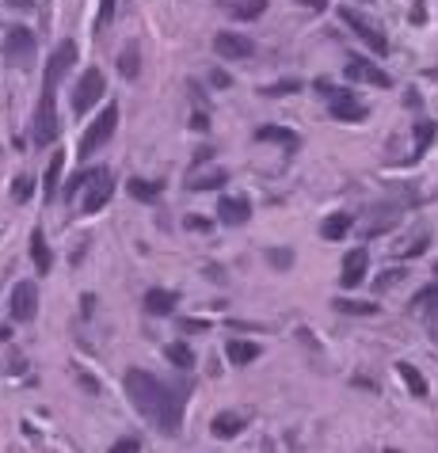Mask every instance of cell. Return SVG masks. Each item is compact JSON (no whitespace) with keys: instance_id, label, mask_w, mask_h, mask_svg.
<instances>
[{"instance_id":"1","label":"cell","mask_w":438,"mask_h":453,"mask_svg":"<svg viewBox=\"0 0 438 453\" xmlns=\"http://www.w3.org/2000/svg\"><path fill=\"white\" fill-rule=\"evenodd\" d=\"M126 392L134 407L145 419H152L164 434H179L183 427V396L168 389L157 373H145V370H126Z\"/></svg>"},{"instance_id":"2","label":"cell","mask_w":438,"mask_h":453,"mask_svg":"<svg viewBox=\"0 0 438 453\" xmlns=\"http://www.w3.org/2000/svg\"><path fill=\"white\" fill-rule=\"evenodd\" d=\"M115 126H118V103H107L100 115L92 118V123H88V130L80 134V157H88V152H95L100 145H107V141L115 137Z\"/></svg>"},{"instance_id":"3","label":"cell","mask_w":438,"mask_h":453,"mask_svg":"<svg viewBox=\"0 0 438 453\" xmlns=\"http://www.w3.org/2000/svg\"><path fill=\"white\" fill-rule=\"evenodd\" d=\"M53 137H58V103H53V88H42L35 110V145H53Z\"/></svg>"},{"instance_id":"4","label":"cell","mask_w":438,"mask_h":453,"mask_svg":"<svg viewBox=\"0 0 438 453\" xmlns=\"http://www.w3.org/2000/svg\"><path fill=\"white\" fill-rule=\"evenodd\" d=\"M88 191H84V214H100V209L107 206V198L115 194V179L107 168H92L88 172Z\"/></svg>"},{"instance_id":"5","label":"cell","mask_w":438,"mask_h":453,"mask_svg":"<svg viewBox=\"0 0 438 453\" xmlns=\"http://www.w3.org/2000/svg\"><path fill=\"white\" fill-rule=\"evenodd\" d=\"M76 65V42L73 38H65V42H58L53 46V53H50V61H46V76H42V88H58L61 80H65V73H69Z\"/></svg>"},{"instance_id":"6","label":"cell","mask_w":438,"mask_h":453,"mask_svg":"<svg viewBox=\"0 0 438 453\" xmlns=\"http://www.w3.org/2000/svg\"><path fill=\"white\" fill-rule=\"evenodd\" d=\"M339 19H343V24H347L350 31H355V35H358V38H363V42H366V46H370V50H374V53H377V58H381V53H385V50H389V38H385V35H381V31H377L374 24H370V19H363V16H358V12H355V8H339Z\"/></svg>"},{"instance_id":"7","label":"cell","mask_w":438,"mask_h":453,"mask_svg":"<svg viewBox=\"0 0 438 453\" xmlns=\"http://www.w3.org/2000/svg\"><path fill=\"white\" fill-rule=\"evenodd\" d=\"M35 31L31 27H12L4 35V58L12 61V65H27L31 58H35Z\"/></svg>"},{"instance_id":"8","label":"cell","mask_w":438,"mask_h":453,"mask_svg":"<svg viewBox=\"0 0 438 453\" xmlns=\"http://www.w3.org/2000/svg\"><path fill=\"white\" fill-rule=\"evenodd\" d=\"M214 53L217 58H225V61H244L256 53V42L244 38V35H236V31H217L214 35Z\"/></svg>"},{"instance_id":"9","label":"cell","mask_w":438,"mask_h":453,"mask_svg":"<svg viewBox=\"0 0 438 453\" xmlns=\"http://www.w3.org/2000/svg\"><path fill=\"white\" fill-rule=\"evenodd\" d=\"M347 80H355V84H370V88H392V76L385 69H377L370 58H350L347 61Z\"/></svg>"},{"instance_id":"10","label":"cell","mask_w":438,"mask_h":453,"mask_svg":"<svg viewBox=\"0 0 438 453\" xmlns=\"http://www.w3.org/2000/svg\"><path fill=\"white\" fill-rule=\"evenodd\" d=\"M100 95H103V73L100 69H84L80 84H76V92H73V110H76V115L92 110V103Z\"/></svg>"},{"instance_id":"11","label":"cell","mask_w":438,"mask_h":453,"mask_svg":"<svg viewBox=\"0 0 438 453\" xmlns=\"http://www.w3.org/2000/svg\"><path fill=\"white\" fill-rule=\"evenodd\" d=\"M366 115H370V110H366V103H358L355 92L335 88V95H332V118H339V123H363Z\"/></svg>"},{"instance_id":"12","label":"cell","mask_w":438,"mask_h":453,"mask_svg":"<svg viewBox=\"0 0 438 453\" xmlns=\"http://www.w3.org/2000/svg\"><path fill=\"white\" fill-rule=\"evenodd\" d=\"M366 271H370V256H366V248H350L347 256H343V274H339L343 290H355V286L366 278Z\"/></svg>"},{"instance_id":"13","label":"cell","mask_w":438,"mask_h":453,"mask_svg":"<svg viewBox=\"0 0 438 453\" xmlns=\"http://www.w3.org/2000/svg\"><path fill=\"white\" fill-rule=\"evenodd\" d=\"M38 313V290H35V282H19L16 290H12V316L16 320H35Z\"/></svg>"},{"instance_id":"14","label":"cell","mask_w":438,"mask_h":453,"mask_svg":"<svg viewBox=\"0 0 438 453\" xmlns=\"http://www.w3.org/2000/svg\"><path fill=\"white\" fill-rule=\"evenodd\" d=\"M217 217H221L225 225H244V221L251 217L248 198H233V194H225L221 202H217Z\"/></svg>"},{"instance_id":"15","label":"cell","mask_w":438,"mask_h":453,"mask_svg":"<svg viewBox=\"0 0 438 453\" xmlns=\"http://www.w3.org/2000/svg\"><path fill=\"white\" fill-rule=\"evenodd\" d=\"M31 259H35V271L38 274H50L53 271V256H50V244H46V236H42V229L31 233Z\"/></svg>"},{"instance_id":"16","label":"cell","mask_w":438,"mask_h":453,"mask_svg":"<svg viewBox=\"0 0 438 453\" xmlns=\"http://www.w3.org/2000/svg\"><path fill=\"white\" fill-rule=\"evenodd\" d=\"M210 430H214V438H236L240 430H244V415H236V412H217L214 423H210Z\"/></svg>"},{"instance_id":"17","label":"cell","mask_w":438,"mask_h":453,"mask_svg":"<svg viewBox=\"0 0 438 453\" xmlns=\"http://www.w3.org/2000/svg\"><path fill=\"white\" fill-rule=\"evenodd\" d=\"M221 8L236 19H259L267 12V0H221Z\"/></svg>"},{"instance_id":"18","label":"cell","mask_w":438,"mask_h":453,"mask_svg":"<svg viewBox=\"0 0 438 453\" xmlns=\"http://www.w3.org/2000/svg\"><path fill=\"white\" fill-rule=\"evenodd\" d=\"M145 313L149 316H168V313H175V293H168V290H149L145 293Z\"/></svg>"},{"instance_id":"19","label":"cell","mask_w":438,"mask_h":453,"mask_svg":"<svg viewBox=\"0 0 438 453\" xmlns=\"http://www.w3.org/2000/svg\"><path fill=\"white\" fill-rule=\"evenodd\" d=\"M225 355L233 366H248V362L259 358V343H248V339H233V343L225 347Z\"/></svg>"},{"instance_id":"20","label":"cell","mask_w":438,"mask_h":453,"mask_svg":"<svg viewBox=\"0 0 438 453\" xmlns=\"http://www.w3.org/2000/svg\"><path fill=\"white\" fill-rule=\"evenodd\" d=\"M61 172H65V152L53 149V157L46 164V198H50V202H53V194L61 191Z\"/></svg>"},{"instance_id":"21","label":"cell","mask_w":438,"mask_h":453,"mask_svg":"<svg viewBox=\"0 0 438 453\" xmlns=\"http://www.w3.org/2000/svg\"><path fill=\"white\" fill-rule=\"evenodd\" d=\"M397 373H400V381L408 385V392H412V396H419V400H423V396H427V378H423V373L415 370L412 362H397Z\"/></svg>"},{"instance_id":"22","label":"cell","mask_w":438,"mask_h":453,"mask_svg":"<svg viewBox=\"0 0 438 453\" xmlns=\"http://www.w3.org/2000/svg\"><path fill=\"white\" fill-rule=\"evenodd\" d=\"M118 73H122L126 80H137V73H141V50H137V42H126V50L118 53Z\"/></svg>"},{"instance_id":"23","label":"cell","mask_w":438,"mask_h":453,"mask_svg":"<svg viewBox=\"0 0 438 453\" xmlns=\"http://www.w3.org/2000/svg\"><path fill=\"white\" fill-rule=\"evenodd\" d=\"M350 225H355V217H350V214H332V217L320 225V236H324V240H343V236L350 233Z\"/></svg>"},{"instance_id":"24","label":"cell","mask_w":438,"mask_h":453,"mask_svg":"<svg viewBox=\"0 0 438 453\" xmlns=\"http://www.w3.org/2000/svg\"><path fill=\"white\" fill-rule=\"evenodd\" d=\"M256 137L259 141H278V145H286V149H298V134L286 130V126H259Z\"/></svg>"},{"instance_id":"25","label":"cell","mask_w":438,"mask_h":453,"mask_svg":"<svg viewBox=\"0 0 438 453\" xmlns=\"http://www.w3.org/2000/svg\"><path fill=\"white\" fill-rule=\"evenodd\" d=\"M412 308H415V313L438 316V282H434V286H423V290L412 297Z\"/></svg>"},{"instance_id":"26","label":"cell","mask_w":438,"mask_h":453,"mask_svg":"<svg viewBox=\"0 0 438 453\" xmlns=\"http://www.w3.org/2000/svg\"><path fill=\"white\" fill-rule=\"evenodd\" d=\"M434 134H438L434 118H423V123H415V157H423V152L434 145Z\"/></svg>"},{"instance_id":"27","label":"cell","mask_w":438,"mask_h":453,"mask_svg":"<svg viewBox=\"0 0 438 453\" xmlns=\"http://www.w3.org/2000/svg\"><path fill=\"white\" fill-rule=\"evenodd\" d=\"M126 191L134 194L137 202H157L164 187H160V183H145V179H130V183H126Z\"/></svg>"},{"instance_id":"28","label":"cell","mask_w":438,"mask_h":453,"mask_svg":"<svg viewBox=\"0 0 438 453\" xmlns=\"http://www.w3.org/2000/svg\"><path fill=\"white\" fill-rule=\"evenodd\" d=\"M397 225H400V209H389V214H381L377 221H370V225H366V240L389 233V229H397Z\"/></svg>"},{"instance_id":"29","label":"cell","mask_w":438,"mask_h":453,"mask_svg":"<svg viewBox=\"0 0 438 453\" xmlns=\"http://www.w3.org/2000/svg\"><path fill=\"white\" fill-rule=\"evenodd\" d=\"M335 308H339V313H350V316H374L377 301H350V297H339Z\"/></svg>"},{"instance_id":"30","label":"cell","mask_w":438,"mask_h":453,"mask_svg":"<svg viewBox=\"0 0 438 453\" xmlns=\"http://www.w3.org/2000/svg\"><path fill=\"white\" fill-rule=\"evenodd\" d=\"M225 179H229L225 172H206V175H194L187 187L191 191H217V187H225Z\"/></svg>"},{"instance_id":"31","label":"cell","mask_w":438,"mask_h":453,"mask_svg":"<svg viewBox=\"0 0 438 453\" xmlns=\"http://www.w3.org/2000/svg\"><path fill=\"white\" fill-rule=\"evenodd\" d=\"M168 362H172V366H179V370H191L194 366V355H191L187 343H172L168 347Z\"/></svg>"},{"instance_id":"32","label":"cell","mask_w":438,"mask_h":453,"mask_svg":"<svg viewBox=\"0 0 438 453\" xmlns=\"http://www.w3.org/2000/svg\"><path fill=\"white\" fill-rule=\"evenodd\" d=\"M427 244H431V236L419 233V236H412V244H404L397 256H400V259H415V256H423V251H427Z\"/></svg>"},{"instance_id":"33","label":"cell","mask_w":438,"mask_h":453,"mask_svg":"<svg viewBox=\"0 0 438 453\" xmlns=\"http://www.w3.org/2000/svg\"><path fill=\"white\" fill-rule=\"evenodd\" d=\"M267 263H271V267H278V271H290L293 267V251L290 248H271L267 251Z\"/></svg>"},{"instance_id":"34","label":"cell","mask_w":438,"mask_h":453,"mask_svg":"<svg viewBox=\"0 0 438 453\" xmlns=\"http://www.w3.org/2000/svg\"><path fill=\"white\" fill-rule=\"evenodd\" d=\"M31 194H35V179H31V175H19V179L12 183V198L16 202H27Z\"/></svg>"},{"instance_id":"35","label":"cell","mask_w":438,"mask_h":453,"mask_svg":"<svg viewBox=\"0 0 438 453\" xmlns=\"http://www.w3.org/2000/svg\"><path fill=\"white\" fill-rule=\"evenodd\" d=\"M115 4H118V0H100V12H95V31H103L107 24H111V16H115Z\"/></svg>"},{"instance_id":"36","label":"cell","mask_w":438,"mask_h":453,"mask_svg":"<svg viewBox=\"0 0 438 453\" xmlns=\"http://www.w3.org/2000/svg\"><path fill=\"white\" fill-rule=\"evenodd\" d=\"M298 80H278V84H271V88H263V95H290V92H298Z\"/></svg>"},{"instance_id":"37","label":"cell","mask_w":438,"mask_h":453,"mask_svg":"<svg viewBox=\"0 0 438 453\" xmlns=\"http://www.w3.org/2000/svg\"><path fill=\"white\" fill-rule=\"evenodd\" d=\"M183 225L191 229V233H210V217H199V214H191V217H183Z\"/></svg>"},{"instance_id":"38","label":"cell","mask_w":438,"mask_h":453,"mask_svg":"<svg viewBox=\"0 0 438 453\" xmlns=\"http://www.w3.org/2000/svg\"><path fill=\"white\" fill-rule=\"evenodd\" d=\"M137 449H141L137 438H118L115 446H111V453H137Z\"/></svg>"},{"instance_id":"39","label":"cell","mask_w":438,"mask_h":453,"mask_svg":"<svg viewBox=\"0 0 438 453\" xmlns=\"http://www.w3.org/2000/svg\"><path fill=\"white\" fill-rule=\"evenodd\" d=\"M404 278V271H389V274H381L377 278V290H389V286H397Z\"/></svg>"},{"instance_id":"40","label":"cell","mask_w":438,"mask_h":453,"mask_svg":"<svg viewBox=\"0 0 438 453\" xmlns=\"http://www.w3.org/2000/svg\"><path fill=\"white\" fill-rule=\"evenodd\" d=\"M210 80H214L217 88H229V76H225L221 69H214V73H210Z\"/></svg>"},{"instance_id":"41","label":"cell","mask_w":438,"mask_h":453,"mask_svg":"<svg viewBox=\"0 0 438 453\" xmlns=\"http://www.w3.org/2000/svg\"><path fill=\"white\" fill-rule=\"evenodd\" d=\"M423 19H427V8L415 4V8H412V24H423Z\"/></svg>"},{"instance_id":"42","label":"cell","mask_w":438,"mask_h":453,"mask_svg":"<svg viewBox=\"0 0 438 453\" xmlns=\"http://www.w3.org/2000/svg\"><path fill=\"white\" fill-rule=\"evenodd\" d=\"M301 4H309L313 12H324V8H328V0H301Z\"/></svg>"},{"instance_id":"43","label":"cell","mask_w":438,"mask_h":453,"mask_svg":"<svg viewBox=\"0 0 438 453\" xmlns=\"http://www.w3.org/2000/svg\"><path fill=\"white\" fill-rule=\"evenodd\" d=\"M8 4H12V8H24V12H27V8H35V0H8Z\"/></svg>"},{"instance_id":"44","label":"cell","mask_w":438,"mask_h":453,"mask_svg":"<svg viewBox=\"0 0 438 453\" xmlns=\"http://www.w3.org/2000/svg\"><path fill=\"white\" fill-rule=\"evenodd\" d=\"M8 335H12V331H8V328H0V343H8Z\"/></svg>"},{"instance_id":"45","label":"cell","mask_w":438,"mask_h":453,"mask_svg":"<svg viewBox=\"0 0 438 453\" xmlns=\"http://www.w3.org/2000/svg\"><path fill=\"white\" fill-rule=\"evenodd\" d=\"M434 274H438V263H434Z\"/></svg>"},{"instance_id":"46","label":"cell","mask_w":438,"mask_h":453,"mask_svg":"<svg viewBox=\"0 0 438 453\" xmlns=\"http://www.w3.org/2000/svg\"><path fill=\"white\" fill-rule=\"evenodd\" d=\"M366 4H370V0H366Z\"/></svg>"}]
</instances>
